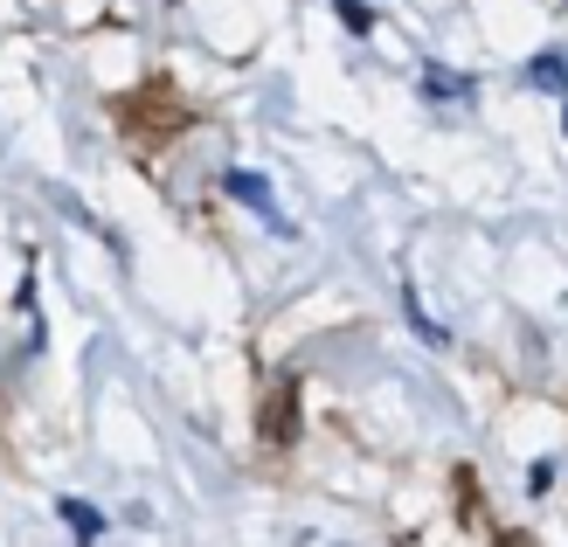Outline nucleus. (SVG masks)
<instances>
[{
	"label": "nucleus",
	"instance_id": "nucleus-3",
	"mask_svg": "<svg viewBox=\"0 0 568 547\" xmlns=\"http://www.w3.org/2000/svg\"><path fill=\"white\" fill-rule=\"evenodd\" d=\"M230 194H243L257 215H271V222H277V201H271V188H264L257 174H230Z\"/></svg>",
	"mask_w": 568,
	"mask_h": 547
},
{
	"label": "nucleus",
	"instance_id": "nucleus-5",
	"mask_svg": "<svg viewBox=\"0 0 568 547\" xmlns=\"http://www.w3.org/2000/svg\"><path fill=\"white\" fill-rule=\"evenodd\" d=\"M430 98H471V83H465V77H444V70H430Z\"/></svg>",
	"mask_w": 568,
	"mask_h": 547
},
{
	"label": "nucleus",
	"instance_id": "nucleus-4",
	"mask_svg": "<svg viewBox=\"0 0 568 547\" xmlns=\"http://www.w3.org/2000/svg\"><path fill=\"white\" fill-rule=\"evenodd\" d=\"M527 77H534V83H548V91H561V83H568V63H561V55H541V63H534Z\"/></svg>",
	"mask_w": 568,
	"mask_h": 547
},
{
	"label": "nucleus",
	"instance_id": "nucleus-1",
	"mask_svg": "<svg viewBox=\"0 0 568 547\" xmlns=\"http://www.w3.org/2000/svg\"><path fill=\"white\" fill-rule=\"evenodd\" d=\"M264 444H298V382L292 374H277L271 395H264Z\"/></svg>",
	"mask_w": 568,
	"mask_h": 547
},
{
	"label": "nucleus",
	"instance_id": "nucleus-7",
	"mask_svg": "<svg viewBox=\"0 0 568 547\" xmlns=\"http://www.w3.org/2000/svg\"><path fill=\"white\" fill-rule=\"evenodd\" d=\"M561 125H568V111H561Z\"/></svg>",
	"mask_w": 568,
	"mask_h": 547
},
{
	"label": "nucleus",
	"instance_id": "nucleus-6",
	"mask_svg": "<svg viewBox=\"0 0 568 547\" xmlns=\"http://www.w3.org/2000/svg\"><path fill=\"white\" fill-rule=\"evenodd\" d=\"M339 21H347V28H354V36H367V28H375V14H367V8H361V0H339Z\"/></svg>",
	"mask_w": 568,
	"mask_h": 547
},
{
	"label": "nucleus",
	"instance_id": "nucleus-2",
	"mask_svg": "<svg viewBox=\"0 0 568 547\" xmlns=\"http://www.w3.org/2000/svg\"><path fill=\"white\" fill-rule=\"evenodd\" d=\"M55 513H63V520H70V534H77L83 547H91V540L104 534V520H98V513H91V506H83V499H63V506H55Z\"/></svg>",
	"mask_w": 568,
	"mask_h": 547
}]
</instances>
